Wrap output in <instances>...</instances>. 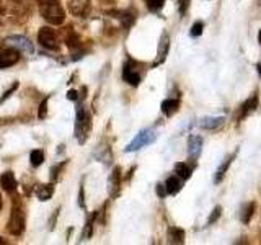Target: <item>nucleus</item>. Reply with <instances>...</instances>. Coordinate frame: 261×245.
Segmentation results:
<instances>
[{
  "label": "nucleus",
  "instance_id": "nucleus-17",
  "mask_svg": "<svg viewBox=\"0 0 261 245\" xmlns=\"http://www.w3.org/2000/svg\"><path fill=\"white\" fill-rule=\"evenodd\" d=\"M224 121H225V118H222V116H212V118H202L201 121H199V126L202 128V129H216V128H219V126H222L224 125Z\"/></svg>",
  "mask_w": 261,
  "mask_h": 245
},
{
  "label": "nucleus",
  "instance_id": "nucleus-6",
  "mask_svg": "<svg viewBox=\"0 0 261 245\" xmlns=\"http://www.w3.org/2000/svg\"><path fill=\"white\" fill-rule=\"evenodd\" d=\"M155 139H157V134H155V131H152V129H144V131H141V133H139L134 137V141L126 147V152H134V151L142 149V147L152 144Z\"/></svg>",
  "mask_w": 261,
  "mask_h": 245
},
{
  "label": "nucleus",
  "instance_id": "nucleus-36",
  "mask_svg": "<svg viewBox=\"0 0 261 245\" xmlns=\"http://www.w3.org/2000/svg\"><path fill=\"white\" fill-rule=\"evenodd\" d=\"M67 98H69V100H77V92H75V90H70V92L67 93Z\"/></svg>",
  "mask_w": 261,
  "mask_h": 245
},
{
  "label": "nucleus",
  "instance_id": "nucleus-4",
  "mask_svg": "<svg viewBox=\"0 0 261 245\" xmlns=\"http://www.w3.org/2000/svg\"><path fill=\"white\" fill-rule=\"evenodd\" d=\"M90 128H92V118L84 106H77V121H75V136L80 144H84L88 137Z\"/></svg>",
  "mask_w": 261,
  "mask_h": 245
},
{
  "label": "nucleus",
  "instance_id": "nucleus-40",
  "mask_svg": "<svg viewBox=\"0 0 261 245\" xmlns=\"http://www.w3.org/2000/svg\"><path fill=\"white\" fill-rule=\"evenodd\" d=\"M0 47H2V41H0Z\"/></svg>",
  "mask_w": 261,
  "mask_h": 245
},
{
  "label": "nucleus",
  "instance_id": "nucleus-20",
  "mask_svg": "<svg viewBox=\"0 0 261 245\" xmlns=\"http://www.w3.org/2000/svg\"><path fill=\"white\" fill-rule=\"evenodd\" d=\"M35 193L38 196V200L47 201V200H51V196L54 193V186L53 185H39V186H36Z\"/></svg>",
  "mask_w": 261,
  "mask_h": 245
},
{
  "label": "nucleus",
  "instance_id": "nucleus-29",
  "mask_svg": "<svg viewBox=\"0 0 261 245\" xmlns=\"http://www.w3.org/2000/svg\"><path fill=\"white\" fill-rule=\"evenodd\" d=\"M190 4H191V0H178V13L185 16L188 8H190Z\"/></svg>",
  "mask_w": 261,
  "mask_h": 245
},
{
  "label": "nucleus",
  "instance_id": "nucleus-15",
  "mask_svg": "<svg viewBox=\"0 0 261 245\" xmlns=\"http://www.w3.org/2000/svg\"><path fill=\"white\" fill-rule=\"evenodd\" d=\"M0 185H2V188L7 193H13L16 190V180L12 172H5V174L0 177Z\"/></svg>",
  "mask_w": 261,
  "mask_h": 245
},
{
  "label": "nucleus",
  "instance_id": "nucleus-39",
  "mask_svg": "<svg viewBox=\"0 0 261 245\" xmlns=\"http://www.w3.org/2000/svg\"><path fill=\"white\" fill-rule=\"evenodd\" d=\"M0 208H2V198H0Z\"/></svg>",
  "mask_w": 261,
  "mask_h": 245
},
{
  "label": "nucleus",
  "instance_id": "nucleus-23",
  "mask_svg": "<svg viewBox=\"0 0 261 245\" xmlns=\"http://www.w3.org/2000/svg\"><path fill=\"white\" fill-rule=\"evenodd\" d=\"M175 172H176V175L181 180H188V178L191 177V174H193V170L190 168V165L185 163V162H178L176 165H175Z\"/></svg>",
  "mask_w": 261,
  "mask_h": 245
},
{
  "label": "nucleus",
  "instance_id": "nucleus-12",
  "mask_svg": "<svg viewBox=\"0 0 261 245\" xmlns=\"http://www.w3.org/2000/svg\"><path fill=\"white\" fill-rule=\"evenodd\" d=\"M64 41H65V44H67L72 51H77V49L82 47V41H80V36L77 35L75 31H73V28H65L64 30Z\"/></svg>",
  "mask_w": 261,
  "mask_h": 245
},
{
  "label": "nucleus",
  "instance_id": "nucleus-28",
  "mask_svg": "<svg viewBox=\"0 0 261 245\" xmlns=\"http://www.w3.org/2000/svg\"><path fill=\"white\" fill-rule=\"evenodd\" d=\"M202 30H204V23L202 21H196L193 27H191V30H190V35L193 38H198V36L202 35Z\"/></svg>",
  "mask_w": 261,
  "mask_h": 245
},
{
  "label": "nucleus",
  "instance_id": "nucleus-7",
  "mask_svg": "<svg viewBox=\"0 0 261 245\" xmlns=\"http://www.w3.org/2000/svg\"><path fill=\"white\" fill-rule=\"evenodd\" d=\"M5 44L16 47L18 51H23L24 54H33L35 53V47H33V43L24 36H8L5 39Z\"/></svg>",
  "mask_w": 261,
  "mask_h": 245
},
{
  "label": "nucleus",
  "instance_id": "nucleus-41",
  "mask_svg": "<svg viewBox=\"0 0 261 245\" xmlns=\"http://www.w3.org/2000/svg\"><path fill=\"white\" fill-rule=\"evenodd\" d=\"M0 16H2V15H0ZM0 23H2V18H0Z\"/></svg>",
  "mask_w": 261,
  "mask_h": 245
},
{
  "label": "nucleus",
  "instance_id": "nucleus-22",
  "mask_svg": "<svg viewBox=\"0 0 261 245\" xmlns=\"http://www.w3.org/2000/svg\"><path fill=\"white\" fill-rule=\"evenodd\" d=\"M165 188H167V193L170 194H176L179 190H181V178L178 175L176 177H170L165 183Z\"/></svg>",
  "mask_w": 261,
  "mask_h": 245
},
{
  "label": "nucleus",
  "instance_id": "nucleus-38",
  "mask_svg": "<svg viewBox=\"0 0 261 245\" xmlns=\"http://www.w3.org/2000/svg\"><path fill=\"white\" fill-rule=\"evenodd\" d=\"M258 39H259V43H261V31H259V35H258Z\"/></svg>",
  "mask_w": 261,
  "mask_h": 245
},
{
  "label": "nucleus",
  "instance_id": "nucleus-1",
  "mask_svg": "<svg viewBox=\"0 0 261 245\" xmlns=\"http://www.w3.org/2000/svg\"><path fill=\"white\" fill-rule=\"evenodd\" d=\"M0 15L12 24H23L31 18V4L28 0H0Z\"/></svg>",
  "mask_w": 261,
  "mask_h": 245
},
{
  "label": "nucleus",
  "instance_id": "nucleus-16",
  "mask_svg": "<svg viewBox=\"0 0 261 245\" xmlns=\"http://www.w3.org/2000/svg\"><path fill=\"white\" fill-rule=\"evenodd\" d=\"M256 106H258V95L255 93L251 98H248V100L242 105V110H240V116L239 118L242 119V118L247 116V114H250L251 111H255Z\"/></svg>",
  "mask_w": 261,
  "mask_h": 245
},
{
  "label": "nucleus",
  "instance_id": "nucleus-13",
  "mask_svg": "<svg viewBox=\"0 0 261 245\" xmlns=\"http://www.w3.org/2000/svg\"><path fill=\"white\" fill-rule=\"evenodd\" d=\"M201 147H202V139L199 136H190V139H188V154H190L191 159L199 157Z\"/></svg>",
  "mask_w": 261,
  "mask_h": 245
},
{
  "label": "nucleus",
  "instance_id": "nucleus-11",
  "mask_svg": "<svg viewBox=\"0 0 261 245\" xmlns=\"http://www.w3.org/2000/svg\"><path fill=\"white\" fill-rule=\"evenodd\" d=\"M67 7L72 15L85 16L90 10V0H67Z\"/></svg>",
  "mask_w": 261,
  "mask_h": 245
},
{
  "label": "nucleus",
  "instance_id": "nucleus-10",
  "mask_svg": "<svg viewBox=\"0 0 261 245\" xmlns=\"http://www.w3.org/2000/svg\"><path fill=\"white\" fill-rule=\"evenodd\" d=\"M108 191L111 198H116L121 191V168L114 167V170L111 172L110 180H108Z\"/></svg>",
  "mask_w": 261,
  "mask_h": 245
},
{
  "label": "nucleus",
  "instance_id": "nucleus-18",
  "mask_svg": "<svg viewBox=\"0 0 261 245\" xmlns=\"http://www.w3.org/2000/svg\"><path fill=\"white\" fill-rule=\"evenodd\" d=\"M168 41H170V39H168V35H167V33H163L162 41H160V46H159V59L155 61L153 65H159V64H162L163 61H165L167 53H168V46H170Z\"/></svg>",
  "mask_w": 261,
  "mask_h": 245
},
{
  "label": "nucleus",
  "instance_id": "nucleus-33",
  "mask_svg": "<svg viewBox=\"0 0 261 245\" xmlns=\"http://www.w3.org/2000/svg\"><path fill=\"white\" fill-rule=\"evenodd\" d=\"M16 88H18V82H15V84H13V85H12L10 88H8V90H7V92L4 93V96H2V98H0V103H2L4 100H7V98H8V96H10V95H12V93L15 92V90H16Z\"/></svg>",
  "mask_w": 261,
  "mask_h": 245
},
{
  "label": "nucleus",
  "instance_id": "nucleus-42",
  "mask_svg": "<svg viewBox=\"0 0 261 245\" xmlns=\"http://www.w3.org/2000/svg\"><path fill=\"white\" fill-rule=\"evenodd\" d=\"M0 243H4V240H0Z\"/></svg>",
  "mask_w": 261,
  "mask_h": 245
},
{
  "label": "nucleus",
  "instance_id": "nucleus-26",
  "mask_svg": "<svg viewBox=\"0 0 261 245\" xmlns=\"http://www.w3.org/2000/svg\"><path fill=\"white\" fill-rule=\"evenodd\" d=\"M118 18H119V21L122 23V27H124V28H129L130 24L134 23V15L130 12H118Z\"/></svg>",
  "mask_w": 261,
  "mask_h": 245
},
{
  "label": "nucleus",
  "instance_id": "nucleus-3",
  "mask_svg": "<svg viewBox=\"0 0 261 245\" xmlns=\"http://www.w3.org/2000/svg\"><path fill=\"white\" fill-rule=\"evenodd\" d=\"M24 223H27V217H24L23 204L20 201L13 200V206H12V212H10V219H8V224H7V231L12 235H21L24 231Z\"/></svg>",
  "mask_w": 261,
  "mask_h": 245
},
{
  "label": "nucleus",
  "instance_id": "nucleus-24",
  "mask_svg": "<svg viewBox=\"0 0 261 245\" xmlns=\"http://www.w3.org/2000/svg\"><path fill=\"white\" fill-rule=\"evenodd\" d=\"M255 208H256V204L253 203V201L247 203V204L243 206V209H242V220H243V224H248V223H250V219H251V216H253V212H255Z\"/></svg>",
  "mask_w": 261,
  "mask_h": 245
},
{
  "label": "nucleus",
  "instance_id": "nucleus-2",
  "mask_svg": "<svg viewBox=\"0 0 261 245\" xmlns=\"http://www.w3.org/2000/svg\"><path fill=\"white\" fill-rule=\"evenodd\" d=\"M41 16L51 24H62L65 20V13L59 4V0H38Z\"/></svg>",
  "mask_w": 261,
  "mask_h": 245
},
{
  "label": "nucleus",
  "instance_id": "nucleus-21",
  "mask_svg": "<svg viewBox=\"0 0 261 245\" xmlns=\"http://www.w3.org/2000/svg\"><path fill=\"white\" fill-rule=\"evenodd\" d=\"M168 242L170 243H183L185 242V231L178 227L168 229Z\"/></svg>",
  "mask_w": 261,
  "mask_h": 245
},
{
  "label": "nucleus",
  "instance_id": "nucleus-27",
  "mask_svg": "<svg viewBox=\"0 0 261 245\" xmlns=\"http://www.w3.org/2000/svg\"><path fill=\"white\" fill-rule=\"evenodd\" d=\"M163 4H165V0H145V5H147V8H149L150 12L162 10Z\"/></svg>",
  "mask_w": 261,
  "mask_h": 245
},
{
  "label": "nucleus",
  "instance_id": "nucleus-35",
  "mask_svg": "<svg viewBox=\"0 0 261 245\" xmlns=\"http://www.w3.org/2000/svg\"><path fill=\"white\" fill-rule=\"evenodd\" d=\"M157 193H159L160 198H163V196L167 194V188L163 186V185H157Z\"/></svg>",
  "mask_w": 261,
  "mask_h": 245
},
{
  "label": "nucleus",
  "instance_id": "nucleus-19",
  "mask_svg": "<svg viewBox=\"0 0 261 245\" xmlns=\"http://www.w3.org/2000/svg\"><path fill=\"white\" fill-rule=\"evenodd\" d=\"M179 108V102L175 100V98H167V100L162 102V111L167 114V116H171L175 114Z\"/></svg>",
  "mask_w": 261,
  "mask_h": 245
},
{
  "label": "nucleus",
  "instance_id": "nucleus-9",
  "mask_svg": "<svg viewBox=\"0 0 261 245\" xmlns=\"http://www.w3.org/2000/svg\"><path fill=\"white\" fill-rule=\"evenodd\" d=\"M122 79H124L129 85L137 87L141 84V74L136 69V64L133 61H127L124 64V69H122Z\"/></svg>",
  "mask_w": 261,
  "mask_h": 245
},
{
  "label": "nucleus",
  "instance_id": "nucleus-31",
  "mask_svg": "<svg viewBox=\"0 0 261 245\" xmlns=\"http://www.w3.org/2000/svg\"><path fill=\"white\" fill-rule=\"evenodd\" d=\"M220 212H222V208H220V206L214 208V211H212V214H211V217H209V220H207V224H214L216 220L220 217Z\"/></svg>",
  "mask_w": 261,
  "mask_h": 245
},
{
  "label": "nucleus",
  "instance_id": "nucleus-34",
  "mask_svg": "<svg viewBox=\"0 0 261 245\" xmlns=\"http://www.w3.org/2000/svg\"><path fill=\"white\" fill-rule=\"evenodd\" d=\"M64 165H65V162L59 163V165H57V167H54V168L51 170V174H53V175H51V178H53V180H56V178H57V175H59V174H57V172H59L61 168H64Z\"/></svg>",
  "mask_w": 261,
  "mask_h": 245
},
{
  "label": "nucleus",
  "instance_id": "nucleus-25",
  "mask_svg": "<svg viewBox=\"0 0 261 245\" xmlns=\"http://www.w3.org/2000/svg\"><path fill=\"white\" fill-rule=\"evenodd\" d=\"M30 160H31V165L33 167H39L41 163L44 162V152L39 151V149H35L30 155Z\"/></svg>",
  "mask_w": 261,
  "mask_h": 245
},
{
  "label": "nucleus",
  "instance_id": "nucleus-32",
  "mask_svg": "<svg viewBox=\"0 0 261 245\" xmlns=\"http://www.w3.org/2000/svg\"><path fill=\"white\" fill-rule=\"evenodd\" d=\"M46 114H47V98H44L43 100V103L39 105V113H38V116L43 119V118H46Z\"/></svg>",
  "mask_w": 261,
  "mask_h": 245
},
{
  "label": "nucleus",
  "instance_id": "nucleus-5",
  "mask_svg": "<svg viewBox=\"0 0 261 245\" xmlns=\"http://www.w3.org/2000/svg\"><path fill=\"white\" fill-rule=\"evenodd\" d=\"M38 41L41 46L46 49H51V51H57V49H59V36H57L56 31L49 27H43L39 30Z\"/></svg>",
  "mask_w": 261,
  "mask_h": 245
},
{
  "label": "nucleus",
  "instance_id": "nucleus-37",
  "mask_svg": "<svg viewBox=\"0 0 261 245\" xmlns=\"http://www.w3.org/2000/svg\"><path fill=\"white\" fill-rule=\"evenodd\" d=\"M256 69H258V74H259V77H261V64L256 65Z\"/></svg>",
  "mask_w": 261,
  "mask_h": 245
},
{
  "label": "nucleus",
  "instance_id": "nucleus-8",
  "mask_svg": "<svg viewBox=\"0 0 261 245\" xmlns=\"http://www.w3.org/2000/svg\"><path fill=\"white\" fill-rule=\"evenodd\" d=\"M20 61V51L16 47H7L0 51V69L12 67Z\"/></svg>",
  "mask_w": 261,
  "mask_h": 245
},
{
  "label": "nucleus",
  "instance_id": "nucleus-30",
  "mask_svg": "<svg viewBox=\"0 0 261 245\" xmlns=\"http://www.w3.org/2000/svg\"><path fill=\"white\" fill-rule=\"evenodd\" d=\"M92 231H93V219H88L87 224H85V231H84V239H90L92 237Z\"/></svg>",
  "mask_w": 261,
  "mask_h": 245
},
{
  "label": "nucleus",
  "instance_id": "nucleus-14",
  "mask_svg": "<svg viewBox=\"0 0 261 245\" xmlns=\"http://www.w3.org/2000/svg\"><path fill=\"white\" fill-rule=\"evenodd\" d=\"M235 155H237V151L232 154V155H228V157H225V160L222 162V165H220L219 168H217V172H216V177H214V183H220L224 180V177H225V174H227V170H228V167H230V163L233 162V159H235Z\"/></svg>",
  "mask_w": 261,
  "mask_h": 245
}]
</instances>
